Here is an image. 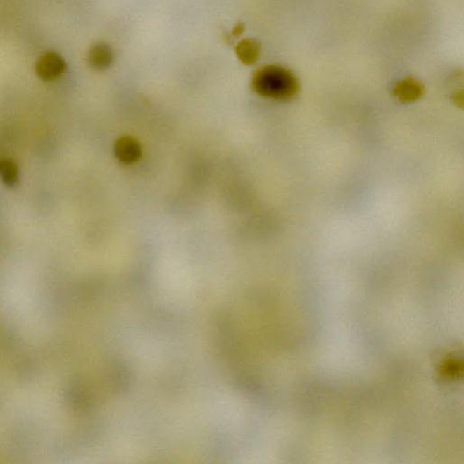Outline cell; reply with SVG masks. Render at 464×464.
<instances>
[{
    "instance_id": "cell-1",
    "label": "cell",
    "mask_w": 464,
    "mask_h": 464,
    "mask_svg": "<svg viewBox=\"0 0 464 464\" xmlns=\"http://www.w3.org/2000/svg\"><path fill=\"white\" fill-rule=\"evenodd\" d=\"M252 90L258 96L279 101H288L301 89L299 79L288 68L270 65L255 72L251 81Z\"/></svg>"
},
{
    "instance_id": "cell-2",
    "label": "cell",
    "mask_w": 464,
    "mask_h": 464,
    "mask_svg": "<svg viewBox=\"0 0 464 464\" xmlns=\"http://www.w3.org/2000/svg\"><path fill=\"white\" fill-rule=\"evenodd\" d=\"M64 59L56 53H46L37 61L36 72L44 81H53L58 78L65 71Z\"/></svg>"
},
{
    "instance_id": "cell-3",
    "label": "cell",
    "mask_w": 464,
    "mask_h": 464,
    "mask_svg": "<svg viewBox=\"0 0 464 464\" xmlns=\"http://www.w3.org/2000/svg\"><path fill=\"white\" fill-rule=\"evenodd\" d=\"M425 94V85L418 79L406 77L394 85L393 96L400 102L409 104L421 99Z\"/></svg>"
},
{
    "instance_id": "cell-4",
    "label": "cell",
    "mask_w": 464,
    "mask_h": 464,
    "mask_svg": "<svg viewBox=\"0 0 464 464\" xmlns=\"http://www.w3.org/2000/svg\"><path fill=\"white\" fill-rule=\"evenodd\" d=\"M115 157L120 163L134 164L143 156V148L137 139L131 137H123L115 144Z\"/></svg>"
},
{
    "instance_id": "cell-5",
    "label": "cell",
    "mask_w": 464,
    "mask_h": 464,
    "mask_svg": "<svg viewBox=\"0 0 464 464\" xmlns=\"http://www.w3.org/2000/svg\"><path fill=\"white\" fill-rule=\"evenodd\" d=\"M88 64L96 70H106L112 65L113 53L111 47L105 43L92 46L87 56Z\"/></svg>"
},
{
    "instance_id": "cell-6",
    "label": "cell",
    "mask_w": 464,
    "mask_h": 464,
    "mask_svg": "<svg viewBox=\"0 0 464 464\" xmlns=\"http://www.w3.org/2000/svg\"><path fill=\"white\" fill-rule=\"evenodd\" d=\"M235 50L236 55L242 64L251 65L260 58L261 46L258 40L246 39L238 44Z\"/></svg>"
},
{
    "instance_id": "cell-7",
    "label": "cell",
    "mask_w": 464,
    "mask_h": 464,
    "mask_svg": "<svg viewBox=\"0 0 464 464\" xmlns=\"http://www.w3.org/2000/svg\"><path fill=\"white\" fill-rule=\"evenodd\" d=\"M0 178L8 187H14L20 179L17 163L11 159H0Z\"/></svg>"
}]
</instances>
